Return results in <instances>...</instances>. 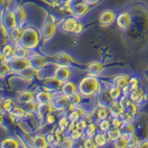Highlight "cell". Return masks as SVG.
Returning <instances> with one entry per match:
<instances>
[{"label": "cell", "instance_id": "15", "mask_svg": "<svg viewBox=\"0 0 148 148\" xmlns=\"http://www.w3.org/2000/svg\"><path fill=\"white\" fill-rule=\"evenodd\" d=\"M98 131L101 133H107L111 128L110 121L108 119L101 120L97 125Z\"/></svg>", "mask_w": 148, "mask_h": 148}, {"label": "cell", "instance_id": "9", "mask_svg": "<svg viewBox=\"0 0 148 148\" xmlns=\"http://www.w3.org/2000/svg\"><path fill=\"white\" fill-rule=\"evenodd\" d=\"M97 133V125L96 123H90L88 125L84 131V139L88 138H93Z\"/></svg>", "mask_w": 148, "mask_h": 148}, {"label": "cell", "instance_id": "18", "mask_svg": "<svg viewBox=\"0 0 148 148\" xmlns=\"http://www.w3.org/2000/svg\"><path fill=\"white\" fill-rule=\"evenodd\" d=\"M110 114V111L108 110L106 108H100L99 110L97 111V117L98 119L101 121V120H105V119H108V117Z\"/></svg>", "mask_w": 148, "mask_h": 148}, {"label": "cell", "instance_id": "13", "mask_svg": "<svg viewBox=\"0 0 148 148\" xmlns=\"http://www.w3.org/2000/svg\"><path fill=\"white\" fill-rule=\"evenodd\" d=\"M128 137L122 136L120 137L119 139L113 142V148H128Z\"/></svg>", "mask_w": 148, "mask_h": 148}, {"label": "cell", "instance_id": "24", "mask_svg": "<svg viewBox=\"0 0 148 148\" xmlns=\"http://www.w3.org/2000/svg\"><path fill=\"white\" fill-rule=\"evenodd\" d=\"M82 30H83V25H82L81 23H80V22H77V24H76V27H75V28H74L73 33H74V34H80V33H81Z\"/></svg>", "mask_w": 148, "mask_h": 148}, {"label": "cell", "instance_id": "14", "mask_svg": "<svg viewBox=\"0 0 148 148\" xmlns=\"http://www.w3.org/2000/svg\"><path fill=\"white\" fill-rule=\"evenodd\" d=\"M34 144L36 148H50V145L47 141V139L39 136L34 138Z\"/></svg>", "mask_w": 148, "mask_h": 148}, {"label": "cell", "instance_id": "20", "mask_svg": "<svg viewBox=\"0 0 148 148\" xmlns=\"http://www.w3.org/2000/svg\"><path fill=\"white\" fill-rule=\"evenodd\" d=\"M110 124L111 127L120 129L121 126L123 125V121L120 117H116V118L112 119V120L110 121Z\"/></svg>", "mask_w": 148, "mask_h": 148}, {"label": "cell", "instance_id": "1", "mask_svg": "<svg viewBox=\"0 0 148 148\" xmlns=\"http://www.w3.org/2000/svg\"><path fill=\"white\" fill-rule=\"evenodd\" d=\"M116 23L120 28L123 29V30H126L128 27H130L132 23L131 16L127 12L121 13L117 17Z\"/></svg>", "mask_w": 148, "mask_h": 148}, {"label": "cell", "instance_id": "5", "mask_svg": "<svg viewBox=\"0 0 148 148\" xmlns=\"http://www.w3.org/2000/svg\"><path fill=\"white\" fill-rule=\"evenodd\" d=\"M115 14L110 10H107L101 14L99 18V23L102 25H108L114 21Z\"/></svg>", "mask_w": 148, "mask_h": 148}, {"label": "cell", "instance_id": "7", "mask_svg": "<svg viewBox=\"0 0 148 148\" xmlns=\"http://www.w3.org/2000/svg\"><path fill=\"white\" fill-rule=\"evenodd\" d=\"M120 130L121 132V135L126 137H129L136 133L135 127L133 123H123V125L120 127Z\"/></svg>", "mask_w": 148, "mask_h": 148}, {"label": "cell", "instance_id": "12", "mask_svg": "<svg viewBox=\"0 0 148 148\" xmlns=\"http://www.w3.org/2000/svg\"><path fill=\"white\" fill-rule=\"evenodd\" d=\"M121 88L113 85L109 90V95L110 98L113 101H118L121 97Z\"/></svg>", "mask_w": 148, "mask_h": 148}, {"label": "cell", "instance_id": "4", "mask_svg": "<svg viewBox=\"0 0 148 148\" xmlns=\"http://www.w3.org/2000/svg\"><path fill=\"white\" fill-rule=\"evenodd\" d=\"M62 134L56 133V132L50 133L46 137V139H47V141L48 142L50 147H56L59 146L61 141H62Z\"/></svg>", "mask_w": 148, "mask_h": 148}, {"label": "cell", "instance_id": "23", "mask_svg": "<svg viewBox=\"0 0 148 148\" xmlns=\"http://www.w3.org/2000/svg\"><path fill=\"white\" fill-rule=\"evenodd\" d=\"M133 148H148V139L139 141V142Z\"/></svg>", "mask_w": 148, "mask_h": 148}, {"label": "cell", "instance_id": "3", "mask_svg": "<svg viewBox=\"0 0 148 148\" xmlns=\"http://www.w3.org/2000/svg\"><path fill=\"white\" fill-rule=\"evenodd\" d=\"M110 114L113 118L116 117H120L123 112L125 111L124 108L121 105L119 101H113L111 103L110 106Z\"/></svg>", "mask_w": 148, "mask_h": 148}, {"label": "cell", "instance_id": "19", "mask_svg": "<svg viewBox=\"0 0 148 148\" xmlns=\"http://www.w3.org/2000/svg\"><path fill=\"white\" fill-rule=\"evenodd\" d=\"M139 138H138V137L137 136L136 133L131 135L130 136L128 137V141H129L128 148H133L139 142Z\"/></svg>", "mask_w": 148, "mask_h": 148}, {"label": "cell", "instance_id": "2", "mask_svg": "<svg viewBox=\"0 0 148 148\" xmlns=\"http://www.w3.org/2000/svg\"><path fill=\"white\" fill-rule=\"evenodd\" d=\"M145 96H146V94H145L143 88H141L139 87V88L134 90H133L130 93L129 99L133 103L138 104L145 99Z\"/></svg>", "mask_w": 148, "mask_h": 148}, {"label": "cell", "instance_id": "21", "mask_svg": "<svg viewBox=\"0 0 148 148\" xmlns=\"http://www.w3.org/2000/svg\"><path fill=\"white\" fill-rule=\"evenodd\" d=\"M14 53V51L13 50L12 46H10V45H8L5 46V48H4V56L6 57V59L10 57Z\"/></svg>", "mask_w": 148, "mask_h": 148}, {"label": "cell", "instance_id": "8", "mask_svg": "<svg viewBox=\"0 0 148 148\" xmlns=\"http://www.w3.org/2000/svg\"><path fill=\"white\" fill-rule=\"evenodd\" d=\"M94 138L95 141L96 142L97 145L99 146V148H103L105 146H107L109 142L108 141V138H107L106 136V133H101V132H98L95 136L93 137Z\"/></svg>", "mask_w": 148, "mask_h": 148}, {"label": "cell", "instance_id": "10", "mask_svg": "<svg viewBox=\"0 0 148 148\" xmlns=\"http://www.w3.org/2000/svg\"><path fill=\"white\" fill-rule=\"evenodd\" d=\"M130 81V79L127 76H125V75H120L119 76H116L114 79H113V85L116 86L118 88H124L126 87Z\"/></svg>", "mask_w": 148, "mask_h": 148}, {"label": "cell", "instance_id": "11", "mask_svg": "<svg viewBox=\"0 0 148 148\" xmlns=\"http://www.w3.org/2000/svg\"><path fill=\"white\" fill-rule=\"evenodd\" d=\"M77 21L73 18H67V20L63 23L62 29L64 30H65L66 32H72L73 31L74 28L76 27V24H77Z\"/></svg>", "mask_w": 148, "mask_h": 148}, {"label": "cell", "instance_id": "22", "mask_svg": "<svg viewBox=\"0 0 148 148\" xmlns=\"http://www.w3.org/2000/svg\"><path fill=\"white\" fill-rule=\"evenodd\" d=\"M45 121L46 122H47V124H48V125H53V124L56 121L55 116L51 114V113H47V114L46 115Z\"/></svg>", "mask_w": 148, "mask_h": 148}, {"label": "cell", "instance_id": "17", "mask_svg": "<svg viewBox=\"0 0 148 148\" xmlns=\"http://www.w3.org/2000/svg\"><path fill=\"white\" fill-rule=\"evenodd\" d=\"M83 147L84 148H99L94 138H88L83 140Z\"/></svg>", "mask_w": 148, "mask_h": 148}, {"label": "cell", "instance_id": "6", "mask_svg": "<svg viewBox=\"0 0 148 148\" xmlns=\"http://www.w3.org/2000/svg\"><path fill=\"white\" fill-rule=\"evenodd\" d=\"M105 133H106L107 138H108V141L109 143H110V142L113 143V141H116V140L119 139L120 137L122 136L120 129H117V128L111 127L110 129Z\"/></svg>", "mask_w": 148, "mask_h": 148}, {"label": "cell", "instance_id": "16", "mask_svg": "<svg viewBox=\"0 0 148 148\" xmlns=\"http://www.w3.org/2000/svg\"><path fill=\"white\" fill-rule=\"evenodd\" d=\"M74 142L69 136L64 137L62 138V141H61L57 148H73Z\"/></svg>", "mask_w": 148, "mask_h": 148}]
</instances>
